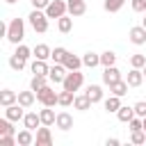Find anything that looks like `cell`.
<instances>
[{
    "instance_id": "6da1fadb",
    "label": "cell",
    "mask_w": 146,
    "mask_h": 146,
    "mask_svg": "<svg viewBox=\"0 0 146 146\" xmlns=\"http://www.w3.org/2000/svg\"><path fill=\"white\" fill-rule=\"evenodd\" d=\"M5 36H7V41L9 43H14V46H18L23 39H25V21L23 18H11L9 23H7V27H5Z\"/></svg>"
},
{
    "instance_id": "7a4b0ae2",
    "label": "cell",
    "mask_w": 146,
    "mask_h": 146,
    "mask_svg": "<svg viewBox=\"0 0 146 146\" xmlns=\"http://www.w3.org/2000/svg\"><path fill=\"white\" fill-rule=\"evenodd\" d=\"M27 21H30V25H32L34 32H39V34L48 32V16H46L43 9H32L30 16H27Z\"/></svg>"
},
{
    "instance_id": "3957f363",
    "label": "cell",
    "mask_w": 146,
    "mask_h": 146,
    "mask_svg": "<svg viewBox=\"0 0 146 146\" xmlns=\"http://www.w3.org/2000/svg\"><path fill=\"white\" fill-rule=\"evenodd\" d=\"M36 100H39L41 105L55 107V105H59V91H55L50 84H46V87H41V89L36 91Z\"/></svg>"
},
{
    "instance_id": "277c9868",
    "label": "cell",
    "mask_w": 146,
    "mask_h": 146,
    "mask_svg": "<svg viewBox=\"0 0 146 146\" xmlns=\"http://www.w3.org/2000/svg\"><path fill=\"white\" fill-rule=\"evenodd\" d=\"M82 84H84V73H80V71H68L66 78H64V82H62V89H68V91L75 94Z\"/></svg>"
},
{
    "instance_id": "5b68a950",
    "label": "cell",
    "mask_w": 146,
    "mask_h": 146,
    "mask_svg": "<svg viewBox=\"0 0 146 146\" xmlns=\"http://www.w3.org/2000/svg\"><path fill=\"white\" fill-rule=\"evenodd\" d=\"M64 14H68L66 0H50V5L46 7V16L48 18H62Z\"/></svg>"
},
{
    "instance_id": "8992f818",
    "label": "cell",
    "mask_w": 146,
    "mask_h": 146,
    "mask_svg": "<svg viewBox=\"0 0 146 146\" xmlns=\"http://www.w3.org/2000/svg\"><path fill=\"white\" fill-rule=\"evenodd\" d=\"M66 66L64 64H59V62H55L52 66H50V71H48V80L52 82V84H62L64 82V78H66Z\"/></svg>"
},
{
    "instance_id": "52a82bcc",
    "label": "cell",
    "mask_w": 146,
    "mask_h": 146,
    "mask_svg": "<svg viewBox=\"0 0 146 146\" xmlns=\"http://www.w3.org/2000/svg\"><path fill=\"white\" fill-rule=\"evenodd\" d=\"M128 39H130V43H135V46H144V43H146V27H144V25H132L130 32H128Z\"/></svg>"
},
{
    "instance_id": "ba28073f",
    "label": "cell",
    "mask_w": 146,
    "mask_h": 146,
    "mask_svg": "<svg viewBox=\"0 0 146 146\" xmlns=\"http://www.w3.org/2000/svg\"><path fill=\"white\" fill-rule=\"evenodd\" d=\"M25 110L27 107H23L21 103H14V105H9V107H5V116L9 119V121H23V116H25Z\"/></svg>"
},
{
    "instance_id": "9c48e42d",
    "label": "cell",
    "mask_w": 146,
    "mask_h": 146,
    "mask_svg": "<svg viewBox=\"0 0 146 146\" xmlns=\"http://www.w3.org/2000/svg\"><path fill=\"white\" fill-rule=\"evenodd\" d=\"M119 80H123V78H121V71L116 68V64L103 68V84L110 87V84H114V82H119Z\"/></svg>"
},
{
    "instance_id": "30bf717a",
    "label": "cell",
    "mask_w": 146,
    "mask_h": 146,
    "mask_svg": "<svg viewBox=\"0 0 146 146\" xmlns=\"http://www.w3.org/2000/svg\"><path fill=\"white\" fill-rule=\"evenodd\" d=\"M34 144L36 146H50L52 144V135H50V125H41L34 135Z\"/></svg>"
},
{
    "instance_id": "8fae6325",
    "label": "cell",
    "mask_w": 146,
    "mask_h": 146,
    "mask_svg": "<svg viewBox=\"0 0 146 146\" xmlns=\"http://www.w3.org/2000/svg\"><path fill=\"white\" fill-rule=\"evenodd\" d=\"M43 123H41V116L39 112H25L23 116V128H30V130H39Z\"/></svg>"
},
{
    "instance_id": "7c38bea8",
    "label": "cell",
    "mask_w": 146,
    "mask_h": 146,
    "mask_svg": "<svg viewBox=\"0 0 146 146\" xmlns=\"http://www.w3.org/2000/svg\"><path fill=\"white\" fill-rule=\"evenodd\" d=\"M128 84L130 87H141V82H144V71L141 68H135V66H130V71H128Z\"/></svg>"
},
{
    "instance_id": "4fadbf2b",
    "label": "cell",
    "mask_w": 146,
    "mask_h": 146,
    "mask_svg": "<svg viewBox=\"0 0 146 146\" xmlns=\"http://www.w3.org/2000/svg\"><path fill=\"white\" fill-rule=\"evenodd\" d=\"M91 98L87 96V91L84 94H75V100H73V107L75 110H80V112H87V110H91Z\"/></svg>"
},
{
    "instance_id": "5bb4252c",
    "label": "cell",
    "mask_w": 146,
    "mask_h": 146,
    "mask_svg": "<svg viewBox=\"0 0 146 146\" xmlns=\"http://www.w3.org/2000/svg\"><path fill=\"white\" fill-rule=\"evenodd\" d=\"M87 96L91 98V103H103L105 100V91L100 84H89L87 87Z\"/></svg>"
},
{
    "instance_id": "9a60e30c",
    "label": "cell",
    "mask_w": 146,
    "mask_h": 146,
    "mask_svg": "<svg viewBox=\"0 0 146 146\" xmlns=\"http://www.w3.org/2000/svg\"><path fill=\"white\" fill-rule=\"evenodd\" d=\"M39 116H41V123H43V125H55V121H57L55 110L48 107V105H43V110H39Z\"/></svg>"
},
{
    "instance_id": "2e32d148",
    "label": "cell",
    "mask_w": 146,
    "mask_h": 146,
    "mask_svg": "<svg viewBox=\"0 0 146 146\" xmlns=\"http://www.w3.org/2000/svg\"><path fill=\"white\" fill-rule=\"evenodd\" d=\"M55 125H57L59 130H71V128H73V116H71L68 112H57Z\"/></svg>"
},
{
    "instance_id": "e0dca14e",
    "label": "cell",
    "mask_w": 146,
    "mask_h": 146,
    "mask_svg": "<svg viewBox=\"0 0 146 146\" xmlns=\"http://www.w3.org/2000/svg\"><path fill=\"white\" fill-rule=\"evenodd\" d=\"M34 130H30V128H23L21 132H16V141H18V146H32L34 144V135H32Z\"/></svg>"
},
{
    "instance_id": "ac0fdd59",
    "label": "cell",
    "mask_w": 146,
    "mask_h": 146,
    "mask_svg": "<svg viewBox=\"0 0 146 146\" xmlns=\"http://www.w3.org/2000/svg\"><path fill=\"white\" fill-rule=\"evenodd\" d=\"M66 5H68V14L71 16H82L87 11V2L84 0H66Z\"/></svg>"
},
{
    "instance_id": "d6986e66",
    "label": "cell",
    "mask_w": 146,
    "mask_h": 146,
    "mask_svg": "<svg viewBox=\"0 0 146 146\" xmlns=\"http://www.w3.org/2000/svg\"><path fill=\"white\" fill-rule=\"evenodd\" d=\"M32 55H34V59H50L52 48H50V46H46V43H36V46L32 48Z\"/></svg>"
},
{
    "instance_id": "ffe728a7",
    "label": "cell",
    "mask_w": 146,
    "mask_h": 146,
    "mask_svg": "<svg viewBox=\"0 0 146 146\" xmlns=\"http://www.w3.org/2000/svg\"><path fill=\"white\" fill-rule=\"evenodd\" d=\"M14 103H18V94L11 91V89H2V91H0V105H2V107H9V105H14Z\"/></svg>"
},
{
    "instance_id": "44dd1931",
    "label": "cell",
    "mask_w": 146,
    "mask_h": 146,
    "mask_svg": "<svg viewBox=\"0 0 146 146\" xmlns=\"http://www.w3.org/2000/svg\"><path fill=\"white\" fill-rule=\"evenodd\" d=\"M57 30H59L62 34H68V32L73 30V16H71V14H64L62 18H57Z\"/></svg>"
},
{
    "instance_id": "7402d4cb",
    "label": "cell",
    "mask_w": 146,
    "mask_h": 146,
    "mask_svg": "<svg viewBox=\"0 0 146 146\" xmlns=\"http://www.w3.org/2000/svg\"><path fill=\"white\" fill-rule=\"evenodd\" d=\"M64 66H66V71H80V66H84V64H82V57L68 52L66 59H64Z\"/></svg>"
},
{
    "instance_id": "603a6c76",
    "label": "cell",
    "mask_w": 146,
    "mask_h": 146,
    "mask_svg": "<svg viewBox=\"0 0 146 146\" xmlns=\"http://www.w3.org/2000/svg\"><path fill=\"white\" fill-rule=\"evenodd\" d=\"M103 105H105V112H107V114H112V112L116 114V112H119V107H121V96H114V94H112L110 98H105V100H103Z\"/></svg>"
},
{
    "instance_id": "cb8c5ba5",
    "label": "cell",
    "mask_w": 146,
    "mask_h": 146,
    "mask_svg": "<svg viewBox=\"0 0 146 146\" xmlns=\"http://www.w3.org/2000/svg\"><path fill=\"white\" fill-rule=\"evenodd\" d=\"M30 71H32L34 75H48L50 66L46 64V59H34V62L30 64Z\"/></svg>"
},
{
    "instance_id": "d4e9b609",
    "label": "cell",
    "mask_w": 146,
    "mask_h": 146,
    "mask_svg": "<svg viewBox=\"0 0 146 146\" xmlns=\"http://www.w3.org/2000/svg\"><path fill=\"white\" fill-rule=\"evenodd\" d=\"M34 100H36V91H18V103L23 105V107H32L34 105Z\"/></svg>"
},
{
    "instance_id": "484cf974",
    "label": "cell",
    "mask_w": 146,
    "mask_h": 146,
    "mask_svg": "<svg viewBox=\"0 0 146 146\" xmlns=\"http://www.w3.org/2000/svg\"><path fill=\"white\" fill-rule=\"evenodd\" d=\"M137 114H135V107H128V105H121L119 107V112H116V119L121 121V123H128L130 119H135Z\"/></svg>"
},
{
    "instance_id": "4316f807",
    "label": "cell",
    "mask_w": 146,
    "mask_h": 146,
    "mask_svg": "<svg viewBox=\"0 0 146 146\" xmlns=\"http://www.w3.org/2000/svg\"><path fill=\"white\" fill-rule=\"evenodd\" d=\"M128 80H119V82H114V84H110V94H114V96H125L128 94Z\"/></svg>"
},
{
    "instance_id": "83f0119b",
    "label": "cell",
    "mask_w": 146,
    "mask_h": 146,
    "mask_svg": "<svg viewBox=\"0 0 146 146\" xmlns=\"http://www.w3.org/2000/svg\"><path fill=\"white\" fill-rule=\"evenodd\" d=\"M82 64H84L87 68H94V66H98V64H100V55H96V52H91V50H89V52H84V55H82Z\"/></svg>"
},
{
    "instance_id": "f1b7e54d",
    "label": "cell",
    "mask_w": 146,
    "mask_h": 146,
    "mask_svg": "<svg viewBox=\"0 0 146 146\" xmlns=\"http://www.w3.org/2000/svg\"><path fill=\"white\" fill-rule=\"evenodd\" d=\"M116 64V52L114 50H105V52H100V66L105 68V66H114Z\"/></svg>"
},
{
    "instance_id": "f546056e",
    "label": "cell",
    "mask_w": 146,
    "mask_h": 146,
    "mask_svg": "<svg viewBox=\"0 0 146 146\" xmlns=\"http://www.w3.org/2000/svg\"><path fill=\"white\" fill-rule=\"evenodd\" d=\"M46 84H48V75H32V80H30V89L32 91H39Z\"/></svg>"
},
{
    "instance_id": "4dcf8cb0",
    "label": "cell",
    "mask_w": 146,
    "mask_h": 146,
    "mask_svg": "<svg viewBox=\"0 0 146 146\" xmlns=\"http://www.w3.org/2000/svg\"><path fill=\"white\" fill-rule=\"evenodd\" d=\"M73 100H75V94H73V91H68V89H62V91H59V105H62V107L73 105Z\"/></svg>"
},
{
    "instance_id": "1f68e13d",
    "label": "cell",
    "mask_w": 146,
    "mask_h": 146,
    "mask_svg": "<svg viewBox=\"0 0 146 146\" xmlns=\"http://www.w3.org/2000/svg\"><path fill=\"white\" fill-rule=\"evenodd\" d=\"M0 135H16L14 121H9L7 116H2V119H0Z\"/></svg>"
},
{
    "instance_id": "d6a6232c",
    "label": "cell",
    "mask_w": 146,
    "mask_h": 146,
    "mask_svg": "<svg viewBox=\"0 0 146 146\" xmlns=\"http://www.w3.org/2000/svg\"><path fill=\"white\" fill-rule=\"evenodd\" d=\"M123 2H125V0H105V2H103V7H105V11H107V14H116V11H121Z\"/></svg>"
},
{
    "instance_id": "836d02e7",
    "label": "cell",
    "mask_w": 146,
    "mask_h": 146,
    "mask_svg": "<svg viewBox=\"0 0 146 146\" xmlns=\"http://www.w3.org/2000/svg\"><path fill=\"white\" fill-rule=\"evenodd\" d=\"M66 55H68V50H66L64 46H57V48L52 50V55H50V59H52V62H59V64H64V59H66Z\"/></svg>"
},
{
    "instance_id": "e575fe53",
    "label": "cell",
    "mask_w": 146,
    "mask_h": 146,
    "mask_svg": "<svg viewBox=\"0 0 146 146\" xmlns=\"http://www.w3.org/2000/svg\"><path fill=\"white\" fill-rule=\"evenodd\" d=\"M25 64H27V59H23V57H18L16 52H14L11 57H9V66H11L14 71H23V68H25Z\"/></svg>"
},
{
    "instance_id": "d590c367",
    "label": "cell",
    "mask_w": 146,
    "mask_h": 146,
    "mask_svg": "<svg viewBox=\"0 0 146 146\" xmlns=\"http://www.w3.org/2000/svg\"><path fill=\"white\" fill-rule=\"evenodd\" d=\"M130 66H135V68H144V66H146V55H141V52L130 55Z\"/></svg>"
},
{
    "instance_id": "8d00e7d4",
    "label": "cell",
    "mask_w": 146,
    "mask_h": 146,
    "mask_svg": "<svg viewBox=\"0 0 146 146\" xmlns=\"http://www.w3.org/2000/svg\"><path fill=\"white\" fill-rule=\"evenodd\" d=\"M128 128H130V132H135V130H144V119H141V116L130 119V121H128Z\"/></svg>"
},
{
    "instance_id": "74e56055",
    "label": "cell",
    "mask_w": 146,
    "mask_h": 146,
    "mask_svg": "<svg viewBox=\"0 0 146 146\" xmlns=\"http://www.w3.org/2000/svg\"><path fill=\"white\" fill-rule=\"evenodd\" d=\"M130 141H132V144H146V132H144V130L130 132Z\"/></svg>"
},
{
    "instance_id": "f35d334b",
    "label": "cell",
    "mask_w": 146,
    "mask_h": 146,
    "mask_svg": "<svg viewBox=\"0 0 146 146\" xmlns=\"http://www.w3.org/2000/svg\"><path fill=\"white\" fill-rule=\"evenodd\" d=\"M16 55H18V57H23V59H30V57H32V48H27V46L18 43V46H16Z\"/></svg>"
},
{
    "instance_id": "ab89813d",
    "label": "cell",
    "mask_w": 146,
    "mask_h": 146,
    "mask_svg": "<svg viewBox=\"0 0 146 146\" xmlns=\"http://www.w3.org/2000/svg\"><path fill=\"white\" fill-rule=\"evenodd\" d=\"M0 144L2 146H16V135H0Z\"/></svg>"
},
{
    "instance_id": "60d3db41",
    "label": "cell",
    "mask_w": 146,
    "mask_h": 146,
    "mask_svg": "<svg viewBox=\"0 0 146 146\" xmlns=\"http://www.w3.org/2000/svg\"><path fill=\"white\" fill-rule=\"evenodd\" d=\"M132 107H135V114H137V116H141V119L146 116V100H137Z\"/></svg>"
},
{
    "instance_id": "b9f144b4",
    "label": "cell",
    "mask_w": 146,
    "mask_h": 146,
    "mask_svg": "<svg viewBox=\"0 0 146 146\" xmlns=\"http://www.w3.org/2000/svg\"><path fill=\"white\" fill-rule=\"evenodd\" d=\"M30 2H32L34 9H43V11H46V7L50 5V0H30Z\"/></svg>"
},
{
    "instance_id": "7bdbcfd3",
    "label": "cell",
    "mask_w": 146,
    "mask_h": 146,
    "mask_svg": "<svg viewBox=\"0 0 146 146\" xmlns=\"http://www.w3.org/2000/svg\"><path fill=\"white\" fill-rule=\"evenodd\" d=\"M132 9L135 11H146V0H132Z\"/></svg>"
},
{
    "instance_id": "ee69618b",
    "label": "cell",
    "mask_w": 146,
    "mask_h": 146,
    "mask_svg": "<svg viewBox=\"0 0 146 146\" xmlns=\"http://www.w3.org/2000/svg\"><path fill=\"white\" fill-rule=\"evenodd\" d=\"M105 144H107V146H119V139H116V137H112V139H107Z\"/></svg>"
},
{
    "instance_id": "f6af8a7d",
    "label": "cell",
    "mask_w": 146,
    "mask_h": 146,
    "mask_svg": "<svg viewBox=\"0 0 146 146\" xmlns=\"http://www.w3.org/2000/svg\"><path fill=\"white\" fill-rule=\"evenodd\" d=\"M5 2H7V5H14V2H18V0H5Z\"/></svg>"
},
{
    "instance_id": "bcb514c9",
    "label": "cell",
    "mask_w": 146,
    "mask_h": 146,
    "mask_svg": "<svg viewBox=\"0 0 146 146\" xmlns=\"http://www.w3.org/2000/svg\"><path fill=\"white\" fill-rule=\"evenodd\" d=\"M141 25H144V27H146V16H144V21H141Z\"/></svg>"
},
{
    "instance_id": "7dc6e473",
    "label": "cell",
    "mask_w": 146,
    "mask_h": 146,
    "mask_svg": "<svg viewBox=\"0 0 146 146\" xmlns=\"http://www.w3.org/2000/svg\"><path fill=\"white\" fill-rule=\"evenodd\" d=\"M144 132H146V116H144Z\"/></svg>"
},
{
    "instance_id": "c3c4849f",
    "label": "cell",
    "mask_w": 146,
    "mask_h": 146,
    "mask_svg": "<svg viewBox=\"0 0 146 146\" xmlns=\"http://www.w3.org/2000/svg\"><path fill=\"white\" fill-rule=\"evenodd\" d=\"M141 71H144V78H146V66H144V68H141Z\"/></svg>"
}]
</instances>
